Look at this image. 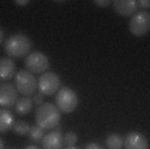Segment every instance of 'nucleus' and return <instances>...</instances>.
Here are the masks:
<instances>
[{
	"mask_svg": "<svg viewBox=\"0 0 150 149\" xmlns=\"http://www.w3.org/2000/svg\"><path fill=\"white\" fill-rule=\"evenodd\" d=\"M32 41L27 35L24 34H15L9 36L4 41V51L9 56V59H21L27 57L31 53Z\"/></svg>",
	"mask_w": 150,
	"mask_h": 149,
	"instance_id": "obj_1",
	"label": "nucleus"
},
{
	"mask_svg": "<svg viewBox=\"0 0 150 149\" xmlns=\"http://www.w3.org/2000/svg\"><path fill=\"white\" fill-rule=\"evenodd\" d=\"M61 112L57 109V107L51 103H44L39 105L35 113V121L36 125L42 129H53L57 124H60Z\"/></svg>",
	"mask_w": 150,
	"mask_h": 149,
	"instance_id": "obj_2",
	"label": "nucleus"
},
{
	"mask_svg": "<svg viewBox=\"0 0 150 149\" xmlns=\"http://www.w3.org/2000/svg\"><path fill=\"white\" fill-rule=\"evenodd\" d=\"M15 88L17 93L23 95L24 97H31L37 91V80L36 77L28 72L27 69H21L15 75Z\"/></svg>",
	"mask_w": 150,
	"mask_h": 149,
	"instance_id": "obj_3",
	"label": "nucleus"
},
{
	"mask_svg": "<svg viewBox=\"0 0 150 149\" xmlns=\"http://www.w3.org/2000/svg\"><path fill=\"white\" fill-rule=\"evenodd\" d=\"M79 105V96L69 87H61L56 93V107L60 112L72 113Z\"/></svg>",
	"mask_w": 150,
	"mask_h": 149,
	"instance_id": "obj_4",
	"label": "nucleus"
},
{
	"mask_svg": "<svg viewBox=\"0 0 150 149\" xmlns=\"http://www.w3.org/2000/svg\"><path fill=\"white\" fill-rule=\"evenodd\" d=\"M24 65H25V69L31 72L32 75H42V73L48 72L51 61L47 55H44L40 51H35L25 57Z\"/></svg>",
	"mask_w": 150,
	"mask_h": 149,
	"instance_id": "obj_5",
	"label": "nucleus"
},
{
	"mask_svg": "<svg viewBox=\"0 0 150 149\" xmlns=\"http://www.w3.org/2000/svg\"><path fill=\"white\" fill-rule=\"evenodd\" d=\"M61 88V80L54 72H45L37 80V91L44 96H53Z\"/></svg>",
	"mask_w": 150,
	"mask_h": 149,
	"instance_id": "obj_6",
	"label": "nucleus"
},
{
	"mask_svg": "<svg viewBox=\"0 0 150 149\" xmlns=\"http://www.w3.org/2000/svg\"><path fill=\"white\" fill-rule=\"evenodd\" d=\"M150 29V15L146 11L136 12L133 16L130 17L129 21V31L132 35L139 37L145 36Z\"/></svg>",
	"mask_w": 150,
	"mask_h": 149,
	"instance_id": "obj_7",
	"label": "nucleus"
},
{
	"mask_svg": "<svg viewBox=\"0 0 150 149\" xmlns=\"http://www.w3.org/2000/svg\"><path fill=\"white\" fill-rule=\"evenodd\" d=\"M17 91L12 84H0V107L11 108L17 101Z\"/></svg>",
	"mask_w": 150,
	"mask_h": 149,
	"instance_id": "obj_8",
	"label": "nucleus"
},
{
	"mask_svg": "<svg viewBox=\"0 0 150 149\" xmlns=\"http://www.w3.org/2000/svg\"><path fill=\"white\" fill-rule=\"evenodd\" d=\"M113 7L118 15L129 17L133 16L138 11V1L137 0H114Z\"/></svg>",
	"mask_w": 150,
	"mask_h": 149,
	"instance_id": "obj_9",
	"label": "nucleus"
},
{
	"mask_svg": "<svg viewBox=\"0 0 150 149\" xmlns=\"http://www.w3.org/2000/svg\"><path fill=\"white\" fill-rule=\"evenodd\" d=\"M125 149H149L146 137L139 132H130L124 138Z\"/></svg>",
	"mask_w": 150,
	"mask_h": 149,
	"instance_id": "obj_10",
	"label": "nucleus"
},
{
	"mask_svg": "<svg viewBox=\"0 0 150 149\" xmlns=\"http://www.w3.org/2000/svg\"><path fill=\"white\" fill-rule=\"evenodd\" d=\"M42 149H61L64 145V135L59 130H51L41 140Z\"/></svg>",
	"mask_w": 150,
	"mask_h": 149,
	"instance_id": "obj_11",
	"label": "nucleus"
},
{
	"mask_svg": "<svg viewBox=\"0 0 150 149\" xmlns=\"http://www.w3.org/2000/svg\"><path fill=\"white\" fill-rule=\"evenodd\" d=\"M16 75V64L9 57L0 59V80H11Z\"/></svg>",
	"mask_w": 150,
	"mask_h": 149,
	"instance_id": "obj_12",
	"label": "nucleus"
},
{
	"mask_svg": "<svg viewBox=\"0 0 150 149\" xmlns=\"http://www.w3.org/2000/svg\"><path fill=\"white\" fill-rule=\"evenodd\" d=\"M15 123V117L8 109H0V133H6L12 128Z\"/></svg>",
	"mask_w": 150,
	"mask_h": 149,
	"instance_id": "obj_13",
	"label": "nucleus"
},
{
	"mask_svg": "<svg viewBox=\"0 0 150 149\" xmlns=\"http://www.w3.org/2000/svg\"><path fill=\"white\" fill-rule=\"evenodd\" d=\"M33 108V101H32L31 97H21L17 98L16 104H15V111H16L17 115L20 116H25Z\"/></svg>",
	"mask_w": 150,
	"mask_h": 149,
	"instance_id": "obj_14",
	"label": "nucleus"
},
{
	"mask_svg": "<svg viewBox=\"0 0 150 149\" xmlns=\"http://www.w3.org/2000/svg\"><path fill=\"white\" fill-rule=\"evenodd\" d=\"M106 146H108V149H122L124 148V137L121 135H117V133L108 136Z\"/></svg>",
	"mask_w": 150,
	"mask_h": 149,
	"instance_id": "obj_15",
	"label": "nucleus"
},
{
	"mask_svg": "<svg viewBox=\"0 0 150 149\" xmlns=\"http://www.w3.org/2000/svg\"><path fill=\"white\" fill-rule=\"evenodd\" d=\"M12 129L16 135L19 136H25L29 133V129H31V125H29L27 121L23 120H19V121H15L13 125H12Z\"/></svg>",
	"mask_w": 150,
	"mask_h": 149,
	"instance_id": "obj_16",
	"label": "nucleus"
},
{
	"mask_svg": "<svg viewBox=\"0 0 150 149\" xmlns=\"http://www.w3.org/2000/svg\"><path fill=\"white\" fill-rule=\"evenodd\" d=\"M29 140L32 141V143H41V140L44 138V129L40 127H37V125H35V127H31V129H29Z\"/></svg>",
	"mask_w": 150,
	"mask_h": 149,
	"instance_id": "obj_17",
	"label": "nucleus"
},
{
	"mask_svg": "<svg viewBox=\"0 0 150 149\" xmlns=\"http://www.w3.org/2000/svg\"><path fill=\"white\" fill-rule=\"evenodd\" d=\"M77 135L74 132H68L64 135V144L67 146H74L77 143Z\"/></svg>",
	"mask_w": 150,
	"mask_h": 149,
	"instance_id": "obj_18",
	"label": "nucleus"
},
{
	"mask_svg": "<svg viewBox=\"0 0 150 149\" xmlns=\"http://www.w3.org/2000/svg\"><path fill=\"white\" fill-rule=\"evenodd\" d=\"M32 101H33V104H36V105L44 104V95H41V93L36 92L33 96H32Z\"/></svg>",
	"mask_w": 150,
	"mask_h": 149,
	"instance_id": "obj_19",
	"label": "nucleus"
},
{
	"mask_svg": "<svg viewBox=\"0 0 150 149\" xmlns=\"http://www.w3.org/2000/svg\"><path fill=\"white\" fill-rule=\"evenodd\" d=\"M110 3H112L110 0H96V1H94V4H96L97 7H101V8H105V7H108Z\"/></svg>",
	"mask_w": 150,
	"mask_h": 149,
	"instance_id": "obj_20",
	"label": "nucleus"
},
{
	"mask_svg": "<svg viewBox=\"0 0 150 149\" xmlns=\"http://www.w3.org/2000/svg\"><path fill=\"white\" fill-rule=\"evenodd\" d=\"M150 7V1L149 0H139L138 1V8H142L144 11H146Z\"/></svg>",
	"mask_w": 150,
	"mask_h": 149,
	"instance_id": "obj_21",
	"label": "nucleus"
},
{
	"mask_svg": "<svg viewBox=\"0 0 150 149\" xmlns=\"http://www.w3.org/2000/svg\"><path fill=\"white\" fill-rule=\"evenodd\" d=\"M84 149H104L100 144H96V143H89V144H86L85 145V148Z\"/></svg>",
	"mask_w": 150,
	"mask_h": 149,
	"instance_id": "obj_22",
	"label": "nucleus"
},
{
	"mask_svg": "<svg viewBox=\"0 0 150 149\" xmlns=\"http://www.w3.org/2000/svg\"><path fill=\"white\" fill-rule=\"evenodd\" d=\"M16 6H19V7H25V6H28L29 4V0H15L13 1Z\"/></svg>",
	"mask_w": 150,
	"mask_h": 149,
	"instance_id": "obj_23",
	"label": "nucleus"
},
{
	"mask_svg": "<svg viewBox=\"0 0 150 149\" xmlns=\"http://www.w3.org/2000/svg\"><path fill=\"white\" fill-rule=\"evenodd\" d=\"M3 40H4V32H3V29L0 28V45L3 44Z\"/></svg>",
	"mask_w": 150,
	"mask_h": 149,
	"instance_id": "obj_24",
	"label": "nucleus"
},
{
	"mask_svg": "<svg viewBox=\"0 0 150 149\" xmlns=\"http://www.w3.org/2000/svg\"><path fill=\"white\" fill-rule=\"evenodd\" d=\"M24 149H41V148H39V146H37V145H33V144H32V145L25 146V148H24Z\"/></svg>",
	"mask_w": 150,
	"mask_h": 149,
	"instance_id": "obj_25",
	"label": "nucleus"
},
{
	"mask_svg": "<svg viewBox=\"0 0 150 149\" xmlns=\"http://www.w3.org/2000/svg\"><path fill=\"white\" fill-rule=\"evenodd\" d=\"M0 149H4V141L0 138Z\"/></svg>",
	"mask_w": 150,
	"mask_h": 149,
	"instance_id": "obj_26",
	"label": "nucleus"
},
{
	"mask_svg": "<svg viewBox=\"0 0 150 149\" xmlns=\"http://www.w3.org/2000/svg\"><path fill=\"white\" fill-rule=\"evenodd\" d=\"M65 149H79V148H76V146H67Z\"/></svg>",
	"mask_w": 150,
	"mask_h": 149,
	"instance_id": "obj_27",
	"label": "nucleus"
}]
</instances>
